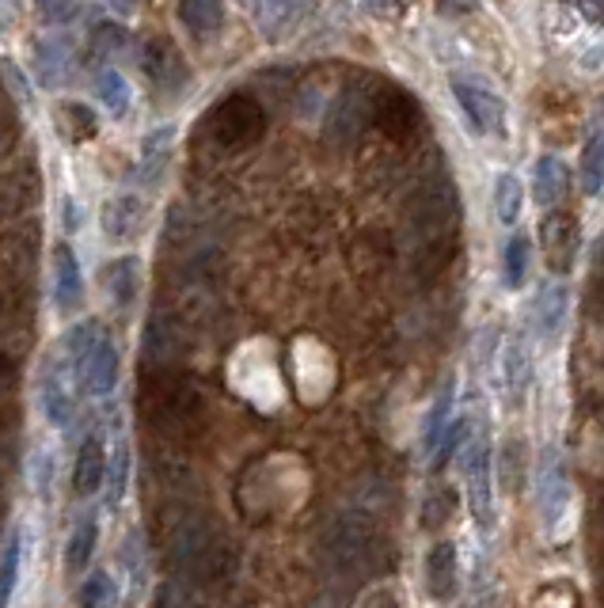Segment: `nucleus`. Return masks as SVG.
Here are the masks:
<instances>
[{
  "instance_id": "obj_14",
  "label": "nucleus",
  "mask_w": 604,
  "mask_h": 608,
  "mask_svg": "<svg viewBox=\"0 0 604 608\" xmlns=\"http://www.w3.org/2000/svg\"><path fill=\"white\" fill-rule=\"evenodd\" d=\"M145 221H149V213H145V202L137 195H119L103 206V233L119 244L134 240L145 228Z\"/></svg>"
},
{
  "instance_id": "obj_21",
  "label": "nucleus",
  "mask_w": 604,
  "mask_h": 608,
  "mask_svg": "<svg viewBox=\"0 0 604 608\" xmlns=\"http://www.w3.org/2000/svg\"><path fill=\"white\" fill-rule=\"evenodd\" d=\"M20 571H23V525H12L4 551H0V608L12 605L15 586H20Z\"/></svg>"
},
{
  "instance_id": "obj_13",
  "label": "nucleus",
  "mask_w": 604,
  "mask_h": 608,
  "mask_svg": "<svg viewBox=\"0 0 604 608\" xmlns=\"http://www.w3.org/2000/svg\"><path fill=\"white\" fill-rule=\"evenodd\" d=\"M38 407H42L46 422H50L53 430L73 426V419H76L73 392L65 388V376H61L53 365L42 369V381H38Z\"/></svg>"
},
{
  "instance_id": "obj_3",
  "label": "nucleus",
  "mask_w": 604,
  "mask_h": 608,
  "mask_svg": "<svg viewBox=\"0 0 604 608\" xmlns=\"http://www.w3.org/2000/svg\"><path fill=\"white\" fill-rule=\"evenodd\" d=\"M206 129L221 149H247V145H255L267 134V111H262L255 96L236 91V96H229L209 111Z\"/></svg>"
},
{
  "instance_id": "obj_25",
  "label": "nucleus",
  "mask_w": 604,
  "mask_h": 608,
  "mask_svg": "<svg viewBox=\"0 0 604 608\" xmlns=\"http://www.w3.org/2000/svg\"><path fill=\"white\" fill-rule=\"evenodd\" d=\"M529 373H532V358H529V346L517 338V343L506 346V358H502V376H506V392L514 399L525 396L529 388Z\"/></svg>"
},
{
  "instance_id": "obj_34",
  "label": "nucleus",
  "mask_w": 604,
  "mask_h": 608,
  "mask_svg": "<svg viewBox=\"0 0 604 608\" xmlns=\"http://www.w3.org/2000/svg\"><path fill=\"white\" fill-rule=\"evenodd\" d=\"M58 114H61V119H73L69 126H73V137H76V141H84V137L96 134V114H91L84 103H65Z\"/></svg>"
},
{
  "instance_id": "obj_23",
  "label": "nucleus",
  "mask_w": 604,
  "mask_h": 608,
  "mask_svg": "<svg viewBox=\"0 0 604 608\" xmlns=\"http://www.w3.org/2000/svg\"><path fill=\"white\" fill-rule=\"evenodd\" d=\"M96 541H99V525L96 518H81L73 525V533H69V544H65V571H84V567L91 563V556H96Z\"/></svg>"
},
{
  "instance_id": "obj_4",
  "label": "nucleus",
  "mask_w": 604,
  "mask_h": 608,
  "mask_svg": "<svg viewBox=\"0 0 604 608\" xmlns=\"http://www.w3.org/2000/svg\"><path fill=\"white\" fill-rule=\"evenodd\" d=\"M460 457V472L468 483V506L471 518L479 521V529L494 525V460H491V442L479 430H471L456 449Z\"/></svg>"
},
{
  "instance_id": "obj_27",
  "label": "nucleus",
  "mask_w": 604,
  "mask_h": 608,
  "mask_svg": "<svg viewBox=\"0 0 604 608\" xmlns=\"http://www.w3.org/2000/svg\"><path fill=\"white\" fill-rule=\"evenodd\" d=\"M529 259H532L529 236H509L506 256H502V278H506L509 289L525 286V278H529Z\"/></svg>"
},
{
  "instance_id": "obj_17",
  "label": "nucleus",
  "mask_w": 604,
  "mask_h": 608,
  "mask_svg": "<svg viewBox=\"0 0 604 608\" xmlns=\"http://www.w3.org/2000/svg\"><path fill=\"white\" fill-rule=\"evenodd\" d=\"M103 480H107V449H103V442L88 437V442L81 445V452H76L73 491L81 498H91V495H99Z\"/></svg>"
},
{
  "instance_id": "obj_35",
  "label": "nucleus",
  "mask_w": 604,
  "mask_h": 608,
  "mask_svg": "<svg viewBox=\"0 0 604 608\" xmlns=\"http://www.w3.org/2000/svg\"><path fill=\"white\" fill-rule=\"evenodd\" d=\"M38 8H42V20L53 27H65L81 15V0H38Z\"/></svg>"
},
{
  "instance_id": "obj_31",
  "label": "nucleus",
  "mask_w": 604,
  "mask_h": 608,
  "mask_svg": "<svg viewBox=\"0 0 604 608\" xmlns=\"http://www.w3.org/2000/svg\"><path fill=\"white\" fill-rule=\"evenodd\" d=\"M96 88H99V99H103L111 114L130 111V84H126V76L122 73H114V69H99Z\"/></svg>"
},
{
  "instance_id": "obj_29",
  "label": "nucleus",
  "mask_w": 604,
  "mask_h": 608,
  "mask_svg": "<svg viewBox=\"0 0 604 608\" xmlns=\"http://www.w3.org/2000/svg\"><path fill=\"white\" fill-rule=\"evenodd\" d=\"M604 145H601V134L593 129L590 134V141H585V149H582V190L590 198H597L601 195V183H604Z\"/></svg>"
},
{
  "instance_id": "obj_32",
  "label": "nucleus",
  "mask_w": 604,
  "mask_h": 608,
  "mask_svg": "<svg viewBox=\"0 0 604 608\" xmlns=\"http://www.w3.org/2000/svg\"><path fill=\"white\" fill-rule=\"evenodd\" d=\"M130 46V35L119 27V23H99L96 35H91V53H96L99 61H111L119 58L122 50Z\"/></svg>"
},
{
  "instance_id": "obj_40",
  "label": "nucleus",
  "mask_w": 604,
  "mask_h": 608,
  "mask_svg": "<svg viewBox=\"0 0 604 608\" xmlns=\"http://www.w3.org/2000/svg\"><path fill=\"white\" fill-rule=\"evenodd\" d=\"M114 8H119V12H134L137 8V0H111Z\"/></svg>"
},
{
  "instance_id": "obj_9",
  "label": "nucleus",
  "mask_w": 604,
  "mask_h": 608,
  "mask_svg": "<svg viewBox=\"0 0 604 608\" xmlns=\"http://www.w3.org/2000/svg\"><path fill=\"white\" fill-rule=\"evenodd\" d=\"M369 119H377V126H381L384 134L410 137L418 129V122H422V111H418L410 91L384 88V91H373V114H369Z\"/></svg>"
},
{
  "instance_id": "obj_39",
  "label": "nucleus",
  "mask_w": 604,
  "mask_h": 608,
  "mask_svg": "<svg viewBox=\"0 0 604 608\" xmlns=\"http://www.w3.org/2000/svg\"><path fill=\"white\" fill-rule=\"evenodd\" d=\"M369 8H377V12H396L399 0H366Z\"/></svg>"
},
{
  "instance_id": "obj_36",
  "label": "nucleus",
  "mask_w": 604,
  "mask_h": 608,
  "mask_svg": "<svg viewBox=\"0 0 604 608\" xmlns=\"http://www.w3.org/2000/svg\"><path fill=\"white\" fill-rule=\"evenodd\" d=\"M0 76H4V80H8V91H12V96L20 99V103L30 96V91H27V76H23L20 69H15V61H12V58L0 61Z\"/></svg>"
},
{
  "instance_id": "obj_38",
  "label": "nucleus",
  "mask_w": 604,
  "mask_h": 608,
  "mask_svg": "<svg viewBox=\"0 0 604 608\" xmlns=\"http://www.w3.org/2000/svg\"><path fill=\"white\" fill-rule=\"evenodd\" d=\"M575 8L578 12H585V20H590L593 27L601 23V0H575Z\"/></svg>"
},
{
  "instance_id": "obj_20",
  "label": "nucleus",
  "mask_w": 604,
  "mask_h": 608,
  "mask_svg": "<svg viewBox=\"0 0 604 608\" xmlns=\"http://www.w3.org/2000/svg\"><path fill=\"white\" fill-rule=\"evenodd\" d=\"M175 15H180V23H183V27H187L195 38L217 35V30H221V23H224L221 0H180Z\"/></svg>"
},
{
  "instance_id": "obj_11",
  "label": "nucleus",
  "mask_w": 604,
  "mask_h": 608,
  "mask_svg": "<svg viewBox=\"0 0 604 608\" xmlns=\"http://www.w3.org/2000/svg\"><path fill=\"white\" fill-rule=\"evenodd\" d=\"M540 236H544V256L555 271H570L578 259V248H582V228H578L575 213H547L544 225H540Z\"/></svg>"
},
{
  "instance_id": "obj_26",
  "label": "nucleus",
  "mask_w": 604,
  "mask_h": 608,
  "mask_svg": "<svg viewBox=\"0 0 604 608\" xmlns=\"http://www.w3.org/2000/svg\"><path fill=\"white\" fill-rule=\"evenodd\" d=\"M494 210H498L502 225H517L525 210V187L514 172H502L498 175V187H494Z\"/></svg>"
},
{
  "instance_id": "obj_37",
  "label": "nucleus",
  "mask_w": 604,
  "mask_h": 608,
  "mask_svg": "<svg viewBox=\"0 0 604 608\" xmlns=\"http://www.w3.org/2000/svg\"><path fill=\"white\" fill-rule=\"evenodd\" d=\"M437 12L448 15V20H456V15L476 12V0H437Z\"/></svg>"
},
{
  "instance_id": "obj_19",
  "label": "nucleus",
  "mask_w": 604,
  "mask_h": 608,
  "mask_svg": "<svg viewBox=\"0 0 604 608\" xmlns=\"http://www.w3.org/2000/svg\"><path fill=\"white\" fill-rule=\"evenodd\" d=\"M172 141H175V129L172 126H160V129H152V134L145 137L141 164H137V179H141L145 187H152V183L160 179V172L168 167V157H172Z\"/></svg>"
},
{
  "instance_id": "obj_6",
  "label": "nucleus",
  "mask_w": 604,
  "mask_h": 608,
  "mask_svg": "<svg viewBox=\"0 0 604 608\" xmlns=\"http://www.w3.org/2000/svg\"><path fill=\"white\" fill-rule=\"evenodd\" d=\"M76 42L65 30H53V35L38 38L35 42V76L42 88H65L76 76Z\"/></svg>"
},
{
  "instance_id": "obj_30",
  "label": "nucleus",
  "mask_w": 604,
  "mask_h": 608,
  "mask_svg": "<svg viewBox=\"0 0 604 608\" xmlns=\"http://www.w3.org/2000/svg\"><path fill=\"white\" fill-rule=\"evenodd\" d=\"M81 608H114L119 605V586L107 571L88 574V582L81 586V597H76Z\"/></svg>"
},
{
  "instance_id": "obj_15",
  "label": "nucleus",
  "mask_w": 604,
  "mask_h": 608,
  "mask_svg": "<svg viewBox=\"0 0 604 608\" xmlns=\"http://www.w3.org/2000/svg\"><path fill=\"white\" fill-rule=\"evenodd\" d=\"M53 297H58L61 312H76L84 301V274L81 259L69 244H61L58 256H53Z\"/></svg>"
},
{
  "instance_id": "obj_12",
  "label": "nucleus",
  "mask_w": 604,
  "mask_h": 608,
  "mask_svg": "<svg viewBox=\"0 0 604 608\" xmlns=\"http://www.w3.org/2000/svg\"><path fill=\"white\" fill-rule=\"evenodd\" d=\"M567 312H570L567 282H544V286L537 289V297H532V315H529L532 335H537L540 343H552L563 331V323H567Z\"/></svg>"
},
{
  "instance_id": "obj_5",
  "label": "nucleus",
  "mask_w": 604,
  "mask_h": 608,
  "mask_svg": "<svg viewBox=\"0 0 604 608\" xmlns=\"http://www.w3.org/2000/svg\"><path fill=\"white\" fill-rule=\"evenodd\" d=\"M453 96L476 134H502L506 129V103L486 84L471 80V76H453Z\"/></svg>"
},
{
  "instance_id": "obj_24",
  "label": "nucleus",
  "mask_w": 604,
  "mask_h": 608,
  "mask_svg": "<svg viewBox=\"0 0 604 608\" xmlns=\"http://www.w3.org/2000/svg\"><path fill=\"white\" fill-rule=\"evenodd\" d=\"M107 506H122V498H126V487H130V445L114 442V449L107 452Z\"/></svg>"
},
{
  "instance_id": "obj_33",
  "label": "nucleus",
  "mask_w": 604,
  "mask_h": 608,
  "mask_svg": "<svg viewBox=\"0 0 604 608\" xmlns=\"http://www.w3.org/2000/svg\"><path fill=\"white\" fill-rule=\"evenodd\" d=\"M53 475H58V464H53V449H35L30 452V487L35 495H50Z\"/></svg>"
},
{
  "instance_id": "obj_22",
  "label": "nucleus",
  "mask_w": 604,
  "mask_h": 608,
  "mask_svg": "<svg viewBox=\"0 0 604 608\" xmlns=\"http://www.w3.org/2000/svg\"><path fill=\"white\" fill-rule=\"evenodd\" d=\"M137 271H141V263H137L134 256H122L114 259L111 266H107V294H111L114 308H130L137 297Z\"/></svg>"
},
{
  "instance_id": "obj_16",
  "label": "nucleus",
  "mask_w": 604,
  "mask_h": 608,
  "mask_svg": "<svg viewBox=\"0 0 604 608\" xmlns=\"http://www.w3.org/2000/svg\"><path fill=\"white\" fill-rule=\"evenodd\" d=\"M532 190H537V202L544 210H555V206L567 198L570 190V167L567 160L559 157H540L537 160V172H532Z\"/></svg>"
},
{
  "instance_id": "obj_10",
  "label": "nucleus",
  "mask_w": 604,
  "mask_h": 608,
  "mask_svg": "<svg viewBox=\"0 0 604 608\" xmlns=\"http://www.w3.org/2000/svg\"><path fill=\"white\" fill-rule=\"evenodd\" d=\"M369 114H373V91H369L361 80H354L346 91H338L335 111H331L328 137L331 141H350V137L361 134V126L369 122Z\"/></svg>"
},
{
  "instance_id": "obj_1",
  "label": "nucleus",
  "mask_w": 604,
  "mask_h": 608,
  "mask_svg": "<svg viewBox=\"0 0 604 608\" xmlns=\"http://www.w3.org/2000/svg\"><path fill=\"white\" fill-rule=\"evenodd\" d=\"M65 369H73L88 396H111L119 384V350L96 323H76L65 335Z\"/></svg>"
},
{
  "instance_id": "obj_28",
  "label": "nucleus",
  "mask_w": 604,
  "mask_h": 608,
  "mask_svg": "<svg viewBox=\"0 0 604 608\" xmlns=\"http://www.w3.org/2000/svg\"><path fill=\"white\" fill-rule=\"evenodd\" d=\"M448 422H453V381L441 388V396L433 399V407H430V419H426L422 445H426V452H430V457H433V449H437L441 434L448 430Z\"/></svg>"
},
{
  "instance_id": "obj_2",
  "label": "nucleus",
  "mask_w": 604,
  "mask_h": 608,
  "mask_svg": "<svg viewBox=\"0 0 604 608\" xmlns=\"http://www.w3.org/2000/svg\"><path fill=\"white\" fill-rule=\"evenodd\" d=\"M537 510L544 533L552 541H567L570 521H575V483H570L559 449H544L537 464Z\"/></svg>"
},
{
  "instance_id": "obj_8",
  "label": "nucleus",
  "mask_w": 604,
  "mask_h": 608,
  "mask_svg": "<svg viewBox=\"0 0 604 608\" xmlns=\"http://www.w3.org/2000/svg\"><path fill=\"white\" fill-rule=\"evenodd\" d=\"M141 69L160 91H175V88H183V80H187V61H183L180 46H175L168 35H157L145 42Z\"/></svg>"
},
{
  "instance_id": "obj_7",
  "label": "nucleus",
  "mask_w": 604,
  "mask_h": 608,
  "mask_svg": "<svg viewBox=\"0 0 604 608\" xmlns=\"http://www.w3.org/2000/svg\"><path fill=\"white\" fill-rule=\"evenodd\" d=\"M244 4H251V15L267 42H285L308 20L316 0H244Z\"/></svg>"
},
{
  "instance_id": "obj_18",
  "label": "nucleus",
  "mask_w": 604,
  "mask_h": 608,
  "mask_svg": "<svg viewBox=\"0 0 604 608\" xmlns=\"http://www.w3.org/2000/svg\"><path fill=\"white\" fill-rule=\"evenodd\" d=\"M456 579H460V563H456V548L453 544H437V548L426 556V590L433 597H453Z\"/></svg>"
}]
</instances>
